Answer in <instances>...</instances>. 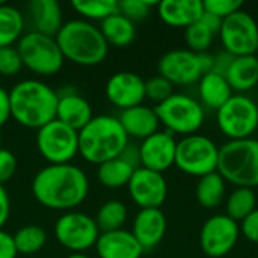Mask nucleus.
Segmentation results:
<instances>
[{
  "label": "nucleus",
  "mask_w": 258,
  "mask_h": 258,
  "mask_svg": "<svg viewBox=\"0 0 258 258\" xmlns=\"http://www.w3.org/2000/svg\"><path fill=\"white\" fill-rule=\"evenodd\" d=\"M89 190L86 174L71 163L48 165L32 180V194L45 209L73 210L80 206Z\"/></svg>",
  "instance_id": "f257e3e1"
},
{
  "label": "nucleus",
  "mask_w": 258,
  "mask_h": 258,
  "mask_svg": "<svg viewBox=\"0 0 258 258\" xmlns=\"http://www.w3.org/2000/svg\"><path fill=\"white\" fill-rule=\"evenodd\" d=\"M11 116L23 127L41 128L56 119L59 94L35 79L18 82L11 91Z\"/></svg>",
  "instance_id": "f03ea898"
},
{
  "label": "nucleus",
  "mask_w": 258,
  "mask_h": 258,
  "mask_svg": "<svg viewBox=\"0 0 258 258\" xmlns=\"http://www.w3.org/2000/svg\"><path fill=\"white\" fill-rule=\"evenodd\" d=\"M128 145V136L118 118L94 116L79 132V154L92 165H101L121 156Z\"/></svg>",
  "instance_id": "7ed1b4c3"
},
{
  "label": "nucleus",
  "mask_w": 258,
  "mask_h": 258,
  "mask_svg": "<svg viewBox=\"0 0 258 258\" xmlns=\"http://www.w3.org/2000/svg\"><path fill=\"white\" fill-rule=\"evenodd\" d=\"M54 38L63 57L82 67L98 65L109 53L100 27L83 18L63 23Z\"/></svg>",
  "instance_id": "20e7f679"
},
{
  "label": "nucleus",
  "mask_w": 258,
  "mask_h": 258,
  "mask_svg": "<svg viewBox=\"0 0 258 258\" xmlns=\"http://www.w3.org/2000/svg\"><path fill=\"white\" fill-rule=\"evenodd\" d=\"M218 172L236 187L258 186V141L254 138L228 141L219 148Z\"/></svg>",
  "instance_id": "39448f33"
},
{
  "label": "nucleus",
  "mask_w": 258,
  "mask_h": 258,
  "mask_svg": "<svg viewBox=\"0 0 258 258\" xmlns=\"http://www.w3.org/2000/svg\"><path fill=\"white\" fill-rule=\"evenodd\" d=\"M156 115L169 133L183 136L197 135L206 119L203 104L186 94H172L168 100L154 107Z\"/></svg>",
  "instance_id": "423d86ee"
},
{
  "label": "nucleus",
  "mask_w": 258,
  "mask_h": 258,
  "mask_svg": "<svg viewBox=\"0 0 258 258\" xmlns=\"http://www.w3.org/2000/svg\"><path fill=\"white\" fill-rule=\"evenodd\" d=\"M23 67L38 76H54L63 67L65 57L54 36H47L38 32L24 33L17 45Z\"/></svg>",
  "instance_id": "0eeeda50"
},
{
  "label": "nucleus",
  "mask_w": 258,
  "mask_h": 258,
  "mask_svg": "<svg viewBox=\"0 0 258 258\" xmlns=\"http://www.w3.org/2000/svg\"><path fill=\"white\" fill-rule=\"evenodd\" d=\"M219 148L207 136L190 135L177 142L175 166L192 177H204L218 171Z\"/></svg>",
  "instance_id": "6e6552de"
},
{
  "label": "nucleus",
  "mask_w": 258,
  "mask_h": 258,
  "mask_svg": "<svg viewBox=\"0 0 258 258\" xmlns=\"http://www.w3.org/2000/svg\"><path fill=\"white\" fill-rule=\"evenodd\" d=\"M213 56L209 53H194L186 48H177L165 53L159 63V76L172 85L187 86L200 82V79L212 70Z\"/></svg>",
  "instance_id": "1a4fd4ad"
},
{
  "label": "nucleus",
  "mask_w": 258,
  "mask_h": 258,
  "mask_svg": "<svg viewBox=\"0 0 258 258\" xmlns=\"http://www.w3.org/2000/svg\"><path fill=\"white\" fill-rule=\"evenodd\" d=\"M36 148L50 165H67L79 154V132L53 119L38 128Z\"/></svg>",
  "instance_id": "9d476101"
},
{
  "label": "nucleus",
  "mask_w": 258,
  "mask_h": 258,
  "mask_svg": "<svg viewBox=\"0 0 258 258\" xmlns=\"http://www.w3.org/2000/svg\"><path fill=\"white\" fill-rule=\"evenodd\" d=\"M219 130L230 141L252 138L258 128V106L246 95H233L219 110H216Z\"/></svg>",
  "instance_id": "9b49d317"
},
{
  "label": "nucleus",
  "mask_w": 258,
  "mask_h": 258,
  "mask_svg": "<svg viewBox=\"0 0 258 258\" xmlns=\"http://www.w3.org/2000/svg\"><path fill=\"white\" fill-rule=\"evenodd\" d=\"M100 234L95 219L80 212H67L54 224L56 240L73 254H82L95 246Z\"/></svg>",
  "instance_id": "f8f14e48"
},
{
  "label": "nucleus",
  "mask_w": 258,
  "mask_h": 258,
  "mask_svg": "<svg viewBox=\"0 0 258 258\" xmlns=\"http://www.w3.org/2000/svg\"><path fill=\"white\" fill-rule=\"evenodd\" d=\"M219 36L224 50L231 56L255 54L258 44V24L254 17L239 11L222 21Z\"/></svg>",
  "instance_id": "ddd939ff"
},
{
  "label": "nucleus",
  "mask_w": 258,
  "mask_h": 258,
  "mask_svg": "<svg viewBox=\"0 0 258 258\" xmlns=\"http://www.w3.org/2000/svg\"><path fill=\"white\" fill-rule=\"evenodd\" d=\"M240 237V227L227 215L209 218L200 231V246L210 258H222L230 254Z\"/></svg>",
  "instance_id": "4468645a"
},
{
  "label": "nucleus",
  "mask_w": 258,
  "mask_h": 258,
  "mask_svg": "<svg viewBox=\"0 0 258 258\" xmlns=\"http://www.w3.org/2000/svg\"><path fill=\"white\" fill-rule=\"evenodd\" d=\"M127 187L132 201L141 210L160 209L168 198V183L163 174L145 168H138L133 172Z\"/></svg>",
  "instance_id": "2eb2a0df"
},
{
  "label": "nucleus",
  "mask_w": 258,
  "mask_h": 258,
  "mask_svg": "<svg viewBox=\"0 0 258 258\" xmlns=\"http://www.w3.org/2000/svg\"><path fill=\"white\" fill-rule=\"evenodd\" d=\"M177 141L169 132H157L139 145L141 168L163 174L175 163Z\"/></svg>",
  "instance_id": "dca6fc26"
},
{
  "label": "nucleus",
  "mask_w": 258,
  "mask_h": 258,
  "mask_svg": "<svg viewBox=\"0 0 258 258\" xmlns=\"http://www.w3.org/2000/svg\"><path fill=\"white\" fill-rule=\"evenodd\" d=\"M106 97L118 109H130L142 104L145 97V80L132 71H118L106 83Z\"/></svg>",
  "instance_id": "f3484780"
},
{
  "label": "nucleus",
  "mask_w": 258,
  "mask_h": 258,
  "mask_svg": "<svg viewBox=\"0 0 258 258\" xmlns=\"http://www.w3.org/2000/svg\"><path fill=\"white\" fill-rule=\"evenodd\" d=\"M166 228V216L160 209H142L133 221L132 234L147 251L156 248L163 240Z\"/></svg>",
  "instance_id": "a211bd4d"
},
{
  "label": "nucleus",
  "mask_w": 258,
  "mask_h": 258,
  "mask_svg": "<svg viewBox=\"0 0 258 258\" xmlns=\"http://www.w3.org/2000/svg\"><path fill=\"white\" fill-rule=\"evenodd\" d=\"M95 248L100 258H141L144 254V248L127 230L101 233Z\"/></svg>",
  "instance_id": "6ab92c4d"
},
{
  "label": "nucleus",
  "mask_w": 258,
  "mask_h": 258,
  "mask_svg": "<svg viewBox=\"0 0 258 258\" xmlns=\"http://www.w3.org/2000/svg\"><path fill=\"white\" fill-rule=\"evenodd\" d=\"M157 14L169 27L186 29L201 18L204 6L201 0H163L157 3Z\"/></svg>",
  "instance_id": "aec40b11"
},
{
  "label": "nucleus",
  "mask_w": 258,
  "mask_h": 258,
  "mask_svg": "<svg viewBox=\"0 0 258 258\" xmlns=\"http://www.w3.org/2000/svg\"><path fill=\"white\" fill-rule=\"evenodd\" d=\"M29 21L33 32L56 36L63 26L62 8L56 0H32L27 5Z\"/></svg>",
  "instance_id": "412c9836"
},
{
  "label": "nucleus",
  "mask_w": 258,
  "mask_h": 258,
  "mask_svg": "<svg viewBox=\"0 0 258 258\" xmlns=\"http://www.w3.org/2000/svg\"><path fill=\"white\" fill-rule=\"evenodd\" d=\"M118 119L128 138H135L141 141L157 133L160 125L156 110L144 104L121 110Z\"/></svg>",
  "instance_id": "4be33fe9"
},
{
  "label": "nucleus",
  "mask_w": 258,
  "mask_h": 258,
  "mask_svg": "<svg viewBox=\"0 0 258 258\" xmlns=\"http://www.w3.org/2000/svg\"><path fill=\"white\" fill-rule=\"evenodd\" d=\"M92 118V107L85 97L73 91L59 94L56 119L80 132Z\"/></svg>",
  "instance_id": "5701e85b"
},
{
  "label": "nucleus",
  "mask_w": 258,
  "mask_h": 258,
  "mask_svg": "<svg viewBox=\"0 0 258 258\" xmlns=\"http://www.w3.org/2000/svg\"><path fill=\"white\" fill-rule=\"evenodd\" d=\"M225 79L233 91L246 92L258 85V57L255 54L233 59Z\"/></svg>",
  "instance_id": "b1692460"
},
{
  "label": "nucleus",
  "mask_w": 258,
  "mask_h": 258,
  "mask_svg": "<svg viewBox=\"0 0 258 258\" xmlns=\"http://www.w3.org/2000/svg\"><path fill=\"white\" fill-rule=\"evenodd\" d=\"M198 83L200 100L203 107L219 110L233 97V89L228 85L227 79L216 73H206Z\"/></svg>",
  "instance_id": "393cba45"
},
{
  "label": "nucleus",
  "mask_w": 258,
  "mask_h": 258,
  "mask_svg": "<svg viewBox=\"0 0 258 258\" xmlns=\"http://www.w3.org/2000/svg\"><path fill=\"white\" fill-rule=\"evenodd\" d=\"M100 32L106 39L107 45H113L118 48L130 45L136 38V24L124 17L122 14L116 12L109 18L101 21Z\"/></svg>",
  "instance_id": "a878e982"
},
{
  "label": "nucleus",
  "mask_w": 258,
  "mask_h": 258,
  "mask_svg": "<svg viewBox=\"0 0 258 258\" xmlns=\"http://www.w3.org/2000/svg\"><path fill=\"white\" fill-rule=\"evenodd\" d=\"M135 171L136 168H133L130 163H127L121 157H116V159H112L109 162L98 165L97 178L104 187L119 189L128 184Z\"/></svg>",
  "instance_id": "bb28decb"
},
{
  "label": "nucleus",
  "mask_w": 258,
  "mask_h": 258,
  "mask_svg": "<svg viewBox=\"0 0 258 258\" xmlns=\"http://www.w3.org/2000/svg\"><path fill=\"white\" fill-rule=\"evenodd\" d=\"M195 197L204 209L219 207L225 198V180L218 171L201 177L195 189Z\"/></svg>",
  "instance_id": "cd10ccee"
},
{
  "label": "nucleus",
  "mask_w": 258,
  "mask_h": 258,
  "mask_svg": "<svg viewBox=\"0 0 258 258\" xmlns=\"http://www.w3.org/2000/svg\"><path fill=\"white\" fill-rule=\"evenodd\" d=\"M23 14L17 8L0 2V47L14 45L23 36Z\"/></svg>",
  "instance_id": "c85d7f7f"
},
{
  "label": "nucleus",
  "mask_w": 258,
  "mask_h": 258,
  "mask_svg": "<svg viewBox=\"0 0 258 258\" xmlns=\"http://www.w3.org/2000/svg\"><path fill=\"white\" fill-rule=\"evenodd\" d=\"M255 206H257V197L254 189L236 187L227 198L225 215L239 224L255 210Z\"/></svg>",
  "instance_id": "c756f323"
},
{
  "label": "nucleus",
  "mask_w": 258,
  "mask_h": 258,
  "mask_svg": "<svg viewBox=\"0 0 258 258\" xmlns=\"http://www.w3.org/2000/svg\"><path fill=\"white\" fill-rule=\"evenodd\" d=\"M127 218H128V210L125 204L118 200H110L100 207L94 219L97 222L100 233H109V231L122 230Z\"/></svg>",
  "instance_id": "7c9ffc66"
},
{
  "label": "nucleus",
  "mask_w": 258,
  "mask_h": 258,
  "mask_svg": "<svg viewBox=\"0 0 258 258\" xmlns=\"http://www.w3.org/2000/svg\"><path fill=\"white\" fill-rule=\"evenodd\" d=\"M12 237H14L17 254H24V255H32L39 252L47 243V233L39 225L21 227Z\"/></svg>",
  "instance_id": "2f4dec72"
},
{
  "label": "nucleus",
  "mask_w": 258,
  "mask_h": 258,
  "mask_svg": "<svg viewBox=\"0 0 258 258\" xmlns=\"http://www.w3.org/2000/svg\"><path fill=\"white\" fill-rule=\"evenodd\" d=\"M74 11L83 17V20H106L110 15L119 12L116 0H74L71 2Z\"/></svg>",
  "instance_id": "473e14b6"
},
{
  "label": "nucleus",
  "mask_w": 258,
  "mask_h": 258,
  "mask_svg": "<svg viewBox=\"0 0 258 258\" xmlns=\"http://www.w3.org/2000/svg\"><path fill=\"white\" fill-rule=\"evenodd\" d=\"M215 33L207 29L200 20L184 29V41L190 51L194 53H207L213 44Z\"/></svg>",
  "instance_id": "72a5a7b5"
},
{
  "label": "nucleus",
  "mask_w": 258,
  "mask_h": 258,
  "mask_svg": "<svg viewBox=\"0 0 258 258\" xmlns=\"http://www.w3.org/2000/svg\"><path fill=\"white\" fill-rule=\"evenodd\" d=\"M174 94V85L162 76H156L145 82V97L157 104L163 103Z\"/></svg>",
  "instance_id": "f704fd0d"
},
{
  "label": "nucleus",
  "mask_w": 258,
  "mask_h": 258,
  "mask_svg": "<svg viewBox=\"0 0 258 258\" xmlns=\"http://www.w3.org/2000/svg\"><path fill=\"white\" fill-rule=\"evenodd\" d=\"M153 6H157L156 2H148V0H121L118 2L119 14L132 20L133 23L141 21L150 15V11Z\"/></svg>",
  "instance_id": "c9c22d12"
},
{
  "label": "nucleus",
  "mask_w": 258,
  "mask_h": 258,
  "mask_svg": "<svg viewBox=\"0 0 258 258\" xmlns=\"http://www.w3.org/2000/svg\"><path fill=\"white\" fill-rule=\"evenodd\" d=\"M23 60L17 47H0V76H15L21 71Z\"/></svg>",
  "instance_id": "e433bc0d"
},
{
  "label": "nucleus",
  "mask_w": 258,
  "mask_h": 258,
  "mask_svg": "<svg viewBox=\"0 0 258 258\" xmlns=\"http://www.w3.org/2000/svg\"><path fill=\"white\" fill-rule=\"evenodd\" d=\"M203 6L206 12L213 14L224 21L230 15L242 11L243 2L242 0H204Z\"/></svg>",
  "instance_id": "4c0bfd02"
},
{
  "label": "nucleus",
  "mask_w": 258,
  "mask_h": 258,
  "mask_svg": "<svg viewBox=\"0 0 258 258\" xmlns=\"http://www.w3.org/2000/svg\"><path fill=\"white\" fill-rule=\"evenodd\" d=\"M17 171L15 154L6 148H0V186L8 183Z\"/></svg>",
  "instance_id": "58836bf2"
},
{
  "label": "nucleus",
  "mask_w": 258,
  "mask_h": 258,
  "mask_svg": "<svg viewBox=\"0 0 258 258\" xmlns=\"http://www.w3.org/2000/svg\"><path fill=\"white\" fill-rule=\"evenodd\" d=\"M240 234L246 237L251 243L258 245V209L240 222Z\"/></svg>",
  "instance_id": "ea45409f"
},
{
  "label": "nucleus",
  "mask_w": 258,
  "mask_h": 258,
  "mask_svg": "<svg viewBox=\"0 0 258 258\" xmlns=\"http://www.w3.org/2000/svg\"><path fill=\"white\" fill-rule=\"evenodd\" d=\"M233 59H234V56H231V54L227 53V51H222V53L215 54V56H213L212 70H210V71L225 77V74H227V71H228V68H230V65H231Z\"/></svg>",
  "instance_id": "a19ab883"
},
{
  "label": "nucleus",
  "mask_w": 258,
  "mask_h": 258,
  "mask_svg": "<svg viewBox=\"0 0 258 258\" xmlns=\"http://www.w3.org/2000/svg\"><path fill=\"white\" fill-rule=\"evenodd\" d=\"M17 249L14 243V237L0 230V258H17Z\"/></svg>",
  "instance_id": "79ce46f5"
},
{
  "label": "nucleus",
  "mask_w": 258,
  "mask_h": 258,
  "mask_svg": "<svg viewBox=\"0 0 258 258\" xmlns=\"http://www.w3.org/2000/svg\"><path fill=\"white\" fill-rule=\"evenodd\" d=\"M11 98L9 92L0 86V127L11 119Z\"/></svg>",
  "instance_id": "37998d69"
},
{
  "label": "nucleus",
  "mask_w": 258,
  "mask_h": 258,
  "mask_svg": "<svg viewBox=\"0 0 258 258\" xmlns=\"http://www.w3.org/2000/svg\"><path fill=\"white\" fill-rule=\"evenodd\" d=\"M9 213H11V200L5 186H0V230L6 224Z\"/></svg>",
  "instance_id": "c03bdc74"
},
{
  "label": "nucleus",
  "mask_w": 258,
  "mask_h": 258,
  "mask_svg": "<svg viewBox=\"0 0 258 258\" xmlns=\"http://www.w3.org/2000/svg\"><path fill=\"white\" fill-rule=\"evenodd\" d=\"M122 160H125L127 163H130L133 168H141V156H139V147H135V145H127L124 148V151L121 153L119 156Z\"/></svg>",
  "instance_id": "a18cd8bd"
},
{
  "label": "nucleus",
  "mask_w": 258,
  "mask_h": 258,
  "mask_svg": "<svg viewBox=\"0 0 258 258\" xmlns=\"http://www.w3.org/2000/svg\"><path fill=\"white\" fill-rule=\"evenodd\" d=\"M200 21H201L207 29H210L215 35H216V33H219L221 26H222V20H221V18H218L216 15L209 14V12H206V11H204V14L201 15Z\"/></svg>",
  "instance_id": "49530a36"
},
{
  "label": "nucleus",
  "mask_w": 258,
  "mask_h": 258,
  "mask_svg": "<svg viewBox=\"0 0 258 258\" xmlns=\"http://www.w3.org/2000/svg\"><path fill=\"white\" fill-rule=\"evenodd\" d=\"M67 258H89L88 255H85V254H71V255H68Z\"/></svg>",
  "instance_id": "de8ad7c7"
},
{
  "label": "nucleus",
  "mask_w": 258,
  "mask_h": 258,
  "mask_svg": "<svg viewBox=\"0 0 258 258\" xmlns=\"http://www.w3.org/2000/svg\"><path fill=\"white\" fill-rule=\"evenodd\" d=\"M255 56L258 57V44H257V50H255Z\"/></svg>",
  "instance_id": "09e8293b"
},
{
  "label": "nucleus",
  "mask_w": 258,
  "mask_h": 258,
  "mask_svg": "<svg viewBox=\"0 0 258 258\" xmlns=\"http://www.w3.org/2000/svg\"><path fill=\"white\" fill-rule=\"evenodd\" d=\"M0 144H2V132H0Z\"/></svg>",
  "instance_id": "8fccbe9b"
}]
</instances>
